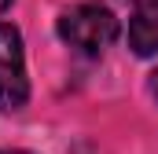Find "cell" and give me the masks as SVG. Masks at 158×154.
<instances>
[{
  "label": "cell",
  "instance_id": "obj_4",
  "mask_svg": "<svg viewBox=\"0 0 158 154\" xmlns=\"http://www.w3.org/2000/svg\"><path fill=\"white\" fill-rule=\"evenodd\" d=\"M0 154H30V151H0Z\"/></svg>",
  "mask_w": 158,
  "mask_h": 154
},
{
  "label": "cell",
  "instance_id": "obj_6",
  "mask_svg": "<svg viewBox=\"0 0 158 154\" xmlns=\"http://www.w3.org/2000/svg\"><path fill=\"white\" fill-rule=\"evenodd\" d=\"M155 95H158V74H155Z\"/></svg>",
  "mask_w": 158,
  "mask_h": 154
},
{
  "label": "cell",
  "instance_id": "obj_1",
  "mask_svg": "<svg viewBox=\"0 0 158 154\" xmlns=\"http://www.w3.org/2000/svg\"><path fill=\"white\" fill-rule=\"evenodd\" d=\"M59 37L66 40L70 48L85 51V55H99L110 40L118 37V18L103 4H77V7L63 11Z\"/></svg>",
  "mask_w": 158,
  "mask_h": 154
},
{
  "label": "cell",
  "instance_id": "obj_3",
  "mask_svg": "<svg viewBox=\"0 0 158 154\" xmlns=\"http://www.w3.org/2000/svg\"><path fill=\"white\" fill-rule=\"evenodd\" d=\"M129 48L136 55H158V0H143L129 22Z\"/></svg>",
  "mask_w": 158,
  "mask_h": 154
},
{
  "label": "cell",
  "instance_id": "obj_5",
  "mask_svg": "<svg viewBox=\"0 0 158 154\" xmlns=\"http://www.w3.org/2000/svg\"><path fill=\"white\" fill-rule=\"evenodd\" d=\"M7 4H11V0H0V15H4V7H7Z\"/></svg>",
  "mask_w": 158,
  "mask_h": 154
},
{
  "label": "cell",
  "instance_id": "obj_2",
  "mask_svg": "<svg viewBox=\"0 0 158 154\" xmlns=\"http://www.w3.org/2000/svg\"><path fill=\"white\" fill-rule=\"evenodd\" d=\"M26 95H30V84H26L22 37L15 26L0 22V110H22Z\"/></svg>",
  "mask_w": 158,
  "mask_h": 154
}]
</instances>
